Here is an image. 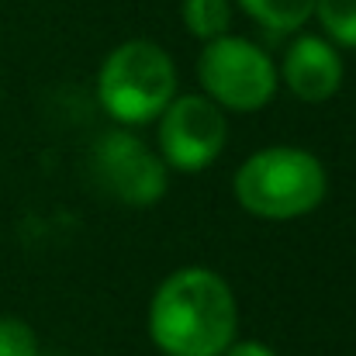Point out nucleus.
<instances>
[{
    "label": "nucleus",
    "instance_id": "obj_1",
    "mask_svg": "<svg viewBox=\"0 0 356 356\" xmlns=\"http://www.w3.org/2000/svg\"><path fill=\"white\" fill-rule=\"evenodd\" d=\"M236 298L211 270H180L152 298L149 332L166 356H222L236 339Z\"/></svg>",
    "mask_w": 356,
    "mask_h": 356
},
{
    "label": "nucleus",
    "instance_id": "obj_8",
    "mask_svg": "<svg viewBox=\"0 0 356 356\" xmlns=\"http://www.w3.org/2000/svg\"><path fill=\"white\" fill-rule=\"evenodd\" d=\"M249 17L270 31H294L315 14V0H238Z\"/></svg>",
    "mask_w": 356,
    "mask_h": 356
},
{
    "label": "nucleus",
    "instance_id": "obj_6",
    "mask_svg": "<svg viewBox=\"0 0 356 356\" xmlns=\"http://www.w3.org/2000/svg\"><path fill=\"white\" fill-rule=\"evenodd\" d=\"M225 145V118L218 104L208 97H180L170 101L159 121V149L163 159L177 170H204L218 159Z\"/></svg>",
    "mask_w": 356,
    "mask_h": 356
},
{
    "label": "nucleus",
    "instance_id": "obj_10",
    "mask_svg": "<svg viewBox=\"0 0 356 356\" xmlns=\"http://www.w3.org/2000/svg\"><path fill=\"white\" fill-rule=\"evenodd\" d=\"M315 14L339 45L356 49V0H315Z\"/></svg>",
    "mask_w": 356,
    "mask_h": 356
},
{
    "label": "nucleus",
    "instance_id": "obj_11",
    "mask_svg": "<svg viewBox=\"0 0 356 356\" xmlns=\"http://www.w3.org/2000/svg\"><path fill=\"white\" fill-rule=\"evenodd\" d=\"M0 356H38L35 332L21 318H0Z\"/></svg>",
    "mask_w": 356,
    "mask_h": 356
},
{
    "label": "nucleus",
    "instance_id": "obj_12",
    "mask_svg": "<svg viewBox=\"0 0 356 356\" xmlns=\"http://www.w3.org/2000/svg\"><path fill=\"white\" fill-rule=\"evenodd\" d=\"M222 356H277L270 346H263V343H236V346H229Z\"/></svg>",
    "mask_w": 356,
    "mask_h": 356
},
{
    "label": "nucleus",
    "instance_id": "obj_3",
    "mask_svg": "<svg viewBox=\"0 0 356 356\" xmlns=\"http://www.w3.org/2000/svg\"><path fill=\"white\" fill-rule=\"evenodd\" d=\"M101 104L108 108L111 118L124 124H142L166 111V104L177 94V70L170 56L156 42H124L118 45L97 80Z\"/></svg>",
    "mask_w": 356,
    "mask_h": 356
},
{
    "label": "nucleus",
    "instance_id": "obj_13",
    "mask_svg": "<svg viewBox=\"0 0 356 356\" xmlns=\"http://www.w3.org/2000/svg\"><path fill=\"white\" fill-rule=\"evenodd\" d=\"M38 356H42V353H38Z\"/></svg>",
    "mask_w": 356,
    "mask_h": 356
},
{
    "label": "nucleus",
    "instance_id": "obj_4",
    "mask_svg": "<svg viewBox=\"0 0 356 356\" xmlns=\"http://www.w3.org/2000/svg\"><path fill=\"white\" fill-rule=\"evenodd\" d=\"M197 73L211 101L232 111H259L277 90V70L270 56L232 35H218L204 45Z\"/></svg>",
    "mask_w": 356,
    "mask_h": 356
},
{
    "label": "nucleus",
    "instance_id": "obj_7",
    "mask_svg": "<svg viewBox=\"0 0 356 356\" xmlns=\"http://www.w3.org/2000/svg\"><path fill=\"white\" fill-rule=\"evenodd\" d=\"M339 80H343V63H339V56L329 42L305 35L287 49L284 83L291 87L294 97H301L308 104H322L339 90Z\"/></svg>",
    "mask_w": 356,
    "mask_h": 356
},
{
    "label": "nucleus",
    "instance_id": "obj_2",
    "mask_svg": "<svg viewBox=\"0 0 356 356\" xmlns=\"http://www.w3.org/2000/svg\"><path fill=\"white\" fill-rule=\"evenodd\" d=\"M236 197L259 218H298L325 197V170L305 149H263L236 173Z\"/></svg>",
    "mask_w": 356,
    "mask_h": 356
},
{
    "label": "nucleus",
    "instance_id": "obj_5",
    "mask_svg": "<svg viewBox=\"0 0 356 356\" xmlns=\"http://www.w3.org/2000/svg\"><path fill=\"white\" fill-rule=\"evenodd\" d=\"M90 166L101 191L121 204H152L166 191L163 159H156V152L128 131L101 135L90 152Z\"/></svg>",
    "mask_w": 356,
    "mask_h": 356
},
{
    "label": "nucleus",
    "instance_id": "obj_9",
    "mask_svg": "<svg viewBox=\"0 0 356 356\" xmlns=\"http://www.w3.org/2000/svg\"><path fill=\"white\" fill-rule=\"evenodd\" d=\"M184 24L197 38L211 42V38H218V35L229 31V24H232V3L229 0H184Z\"/></svg>",
    "mask_w": 356,
    "mask_h": 356
}]
</instances>
